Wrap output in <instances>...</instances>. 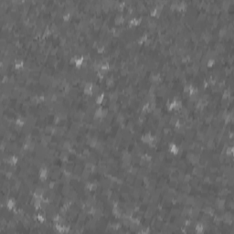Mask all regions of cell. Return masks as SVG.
<instances>
[{
  "mask_svg": "<svg viewBox=\"0 0 234 234\" xmlns=\"http://www.w3.org/2000/svg\"><path fill=\"white\" fill-rule=\"evenodd\" d=\"M111 70V66H110V63L107 62V61H104L102 62L101 64V67H100V70L103 71L104 73H106L108 71H110Z\"/></svg>",
  "mask_w": 234,
  "mask_h": 234,
  "instance_id": "8",
  "label": "cell"
},
{
  "mask_svg": "<svg viewBox=\"0 0 234 234\" xmlns=\"http://www.w3.org/2000/svg\"><path fill=\"white\" fill-rule=\"evenodd\" d=\"M205 225L201 222H198L194 227V231L195 233H198V234H204L205 233Z\"/></svg>",
  "mask_w": 234,
  "mask_h": 234,
  "instance_id": "7",
  "label": "cell"
},
{
  "mask_svg": "<svg viewBox=\"0 0 234 234\" xmlns=\"http://www.w3.org/2000/svg\"><path fill=\"white\" fill-rule=\"evenodd\" d=\"M140 6V5H139ZM139 12V11H138ZM141 21H142V19H141V17L138 16H134V17H131L129 20H128V25L130 26V27H132V28H137V27H139L140 26V24H141Z\"/></svg>",
  "mask_w": 234,
  "mask_h": 234,
  "instance_id": "2",
  "label": "cell"
},
{
  "mask_svg": "<svg viewBox=\"0 0 234 234\" xmlns=\"http://www.w3.org/2000/svg\"><path fill=\"white\" fill-rule=\"evenodd\" d=\"M166 108L169 112L178 111L182 108V102L178 99H173L166 104Z\"/></svg>",
  "mask_w": 234,
  "mask_h": 234,
  "instance_id": "1",
  "label": "cell"
},
{
  "mask_svg": "<svg viewBox=\"0 0 234 234\" xmlns=\"http://www.w3.org/2000/svg\"><path fill=\"white\" fill-rule=\"evenodd\" d=\"M83 92L86 95H94L93 94V83L92 82H87L83 86Z\"/></svg>",
  "mask_w": 234,
  "mask_h": 234,
  "instance_id": "5",
  "label": "cell"
},
{
  "mask_svg": "<svg viewBox=\"0 0 234 234\" xmlns=\"http://www.w3.org/2000/svg\"><path fill=\"white\" fill-rule=\"evenodd\" d=\"M154 137V135L152 134L151 133H146V134H144L141 136V141H142L144 144L148 145V144L152 141V139H153Z\"/></svg>",
  "mask_w": 234,
  "mask_h": 234,
  "instance_id": "6",
  "label": "cell"
},
{
  "mask_svg": "<svg viewBox=\"0 0 234 234\" xmlns=\"http://www.w3.org/2000/svg\"><path fill=\"white\" fill-rule=\"evenodd\" d=\"M104 99H105L104 93V92H101V93H99L98 95L95 97V104H96L97 105H102L103 103H104Z\"/></svg>",
  "mask_w": 234,
  "mask_h": 234,
  "instance_id": "9",
  "label": "cell"
},
{
  "mask_svg": "<svg viewBox=\"0 0 234 234\" xmlns=\"http://www.w3.org/2000/svg\"><path fill=\"white\" fill-rule=\"evenodd\" d=\"M85 62V58L83 56H75L74 57V61H73V64L76 68H81L82 66H83Z\"/></svg>",
  "mask_w": 234,
  "mask_h": 234,
  "instance_id": "4",
  "label": "cell"
},
{
  "mask_svg": "<svg viewBox=\"0 0 234 234\" xmlns=\"http://www.w3.org/2000/svg\"><path fill=\"white\" fill-rule=\"evenodd\" d=\"M167 150H168L169 154H174V155L178 154L179 152H180V148H179V146H178L177 144H175V143H170V144L168 145Z\"/></svg>",
  "mask_w": 234,
  "mask_h": 234,
  "instance_id": "3",
  "label": "cell"
},
{
  "mask_svg": "<svg viewBox=\"0 0 234 234\" xmlns=\"http://www.w3.org/2000/svg\"><path fill=\"white\" fill-rule=\"evenodd\" d=\"M94 117L97 119H100L103 117V107L102 105H97L94 111Z\"/></svg>",
  "mask_w": 234,
  "mask_h": 234,
  "instance_id": "10",
  "label": "cell"
}]
</instances>
